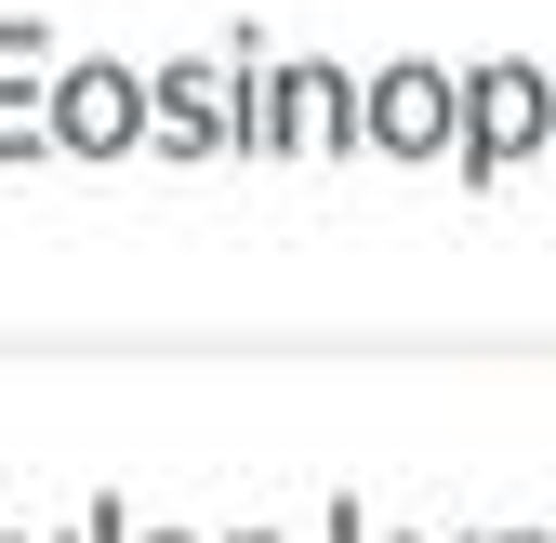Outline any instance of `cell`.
Listing matches in <instances>:
<instances>
[{
    "label": "cell",
    "instance_id": "7",
    "mask_svg": "<svg viewBox=\"0 0 556 543\" xmlns=\"http://www.w3.org/2000/svg\"><path fill=\"white\" fill-rule=\"evenodd\" d=\"M239 543H265V530H239Z\"/></svg>",
    "mask_w": 556,
    "mask_h": 543
},
{
    "label": "cell",
    "instance_id": "1",
    "mask_svg": "<svg viewBox=\"0 0 556 543\" xmlns=\"http://www.w3.org/2000/svg\"><path fill=\"white\" fill-rule=\"evenodd\" d=\"M53 160H119V147H147V66H53Z\"/></svg>",
    "mask_w": 556,
    "mask_h": 543
},
{
    "label": "cell",
    "instance_id": "6",
    "mask_svg": "<svg viewBox=\"0 0 556 543\" xmlns=\"http://www.w3.org/2000/svg\"><path fill=\"white\" fill-rule=\"evenodd\" d=\"M53 543H93V530H53Z\"/></svg>",
    "mask_w": 556,
    "mask_h": 543
},
{
    "label": "cell",
    "instance_id": "3",
    "mask_svg": "<svg viewBox=\"0 0 556 543\" xmlns=\"http://www.w3.org/2000/svg\"><path fill=\"white\" fill-rule=\"evenodd\" d=\"M147 132L173 160H213V147H239V93L213 66H147Z\"/></svg>",
    "mask_w": 556,
    "mask_h": 543
},
{
    "label": "cell",
    "instance_id": "4",
    "mask_svg": "<svg viewBox=\"0 0 556 543\" xmlns=\"http://www.w3.org/2000/svg\"><path fill=\"white\" fill-rule=\"evenodd\" d=\"M358 132H371V147H438V132H451V80H438V66H397V80H371V106H358Z\"/></svg>",
    "mask_w": 556,
    "mask_h": 543
},
{
    "label": "cell",
    "instance_id": "2",
    "mask_svg": "<svg viewBox=\"0 0 556 543\" xmlns=\"http://www.w3.org/2000/svg\"><path fill=\"white\" fill-rule=\"evenodd\" d=\"M53 66H66L53 27L0 14V160H40V147H53V119H40V106H53Z\"/></svg>",
    "mask_w": 556,
    "mask_h": 543
},
{
    "label": "cell",
    "instance_id": "5",
    "mask_svg": "<svg viewBox=\"0 0 556 543\" xmlns=\"http://www.w3.org/2000/svg\"><path fill=\"white\" fill-rule=\"evenodd\" d=\"M132 543H186V530H132Z\"/></svg>",
    "mask_w": 556,
    "mask_h": 543
}]
</instances>
